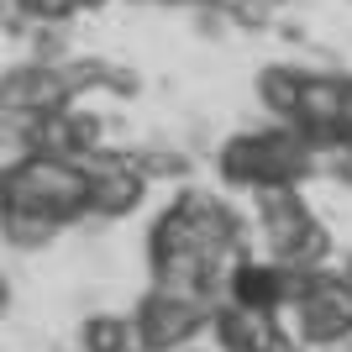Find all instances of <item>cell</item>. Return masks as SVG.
I'll return each instance as SVG.
<instances>
[{
  "label": "cell",
  "instance_id": "obj_17",
  "mask_svg": "<svg viewBox=\"0 0 352 352\" xmlns=\"http://www.w3.org/2000/svg\"><path fill=\"white\" fill-rule=\"evenodd\" d=\"M132 6H168V0H132Z\"/></svg>",
  "mask_w": 352,
  "mask_h": 352
},
{
  "label": "cell",
  "instance_id": "obj_12",
  "mask_svg": "<svg viewBox=\"0 0 352 352\" xmlns=\"http://www.w3.org/2000/svg\"><path fill=\"white\" fill-rule=\"evenodd\" d=\"M300 79H305V74L284 69V63H274V69L258 74V100H263L268 116L294 121V111H300Z\"/></svg>",
  "mask_w": 352,
  "mask_h": 352
},
{
  "label": "cell",
  "instance_id": "obj_4",
  "mask_svg": "<svg viewBox=\"0 0 352 352\" xmlns=\"http://www.w3.org/2000/svg\"><path fill=\"white\" fill-rule=\"evenodd\" d=\"M216 321V300L210 294H174V289H153L137 305V326H142V352H168L195 342L206 326Z\"/></svg>",
  "mask_w": 352,
  "mask_h": 352
},
{
  "label": "cell",
  "instance_id": "obj_16",
  "mask_svg": "<svg viewBox=\"0 0 352 352\" xmlns=\"http://www.w3.org/2000/svg\"><path fill=\"white\" fill-rule=\"evenodd\" d=\"M168 352H206V347H190V342H184V347H168Z\"/></svg>",
  "mask_w": 352,
  "mask_h": 352
},
{
  "label": "cell",
  "instance_id": "obj_2",
  "mask_svg": "<svg viewBox=\"0 0 352 352\" xmlns=\"http://www.w3.org/2000/svg\"><path fill=\"white\" fill-rule=\"evenodd\" d=\"M0 206L43 210L53 221L89 216V168L79 158H53V153H27L0 174Z\"/></svg>",
  "mask_w": 352,
  "mask_h": 352
},
{
  "label": "cell",
  "instance_id": "obj_7",
  "mask_svg": "<svg viewBox=\"0 0 352 352\" xmlns=\"http://www.w3.org/2000/svg\"><path fill=\"white\" fill-rule=\"evenodd\" d=\"M74 105V85L63 63H16L0 79V111L6 116H47V111H69Z\"/></svg>",
  "mask_w": 352,
  "mask_h": 352
},
{
  "label": "cell",
  "instance_id": "obj_18",
  "mask_svg": "<svg viewBox=\"0 0 352 352\" xmlns=\"http://www.w3.org/2000/svg\"><path fill=\"white\" fill-rule=\"evenodd\" d=\"M342 274H347V279H352V258H347V268H342Z\"/></svg>",
  "mask_w": 352,
  "mask_h": 352
},
{
  "label": "cell",
  "instance_id": "obj_14",
  "mask_svg": "<svg viewBox=\"0 0 352 352\" xmlns=\"http://www.w3.org/2000/svg\"><path fill=\"white\" fill-rule=\"evenodd\" d=\"M105 0H79V11H100Z\"/></svg>",
  "mask_w": 352,
  "mask_h": 352
},
{
  "label": "cell",
  "instance_id": "obj_5",
  "mask_svg": "<svg viewBox=\"0 0 352 352\" xmlns=\"http://www.w3.org/2000/svg\"><path fill=\"white\" fill-rule=\"evenodd\" d=\"M294 331L305 347H342L352 337V279L321 268L310 289L294 300Z\"/></svg>",
  "mask_w": 352,
  "mask_h": 352
},
{
  "label": "cell",
  "instance_id": "obj_1",
  "mask_svg": "<svg viewBox=\"0 0 352 352\" xmlns=\"http://www.w3.org/2000/svg\"><path fill=\"white\" fill-rule=\"evenodd\" d=\"M316 168V142L300 126H268V132H236L221 142L216 153V174L232 190H279V184H300Z\"/></svg>",
  "mask_w": 352,
  "mask_h": 352
},
{
  "label": "cell",
  "instance_id": "obj_10",
  "mask_svg": "<svg viewBox=\"0 0 352 352\" xmlns=\"http://www.w3.org/2000/svg\"><path fill=\"white\" fill-rule=\"evenodd\" d=\"M79 352H142L137 316H85L79 321Z\"/></svg>",
  "mask_w": 352,
  "mask_h": 352
},
{
  "label": "cell",
  "instance_id": "obj_11",
  "mask_svg": "<svg viewBox=\"0 0 352 352\" xmlns=\"http://www.w3.org/2000/svg\"><path fill=\"white\" fill-rule=\"evenodd\" d=\"M0 232L16 252H43L53 248V236L63 232V221L43 216V210H21V206H0Z\"/></svg>",
  "mask_w": 352,
  "mask_h": 352
},
{
  "label": "cell",
  "instance_id": "obj_3",
  "mask_svg": "<svg viewBox=\"0 0 352 352\" xmlns=\"http://www.w3.org/2000/svg\"><path fill=\"white\" fill-rule=\"evenodd\" d=\"M258 226H263L268 258H279V263L321 268L331 258V232L316 221V210L300 200L294 184H279V190L258 195Z\"/></svg>",
  "mask_w": 352,
  "mask_h": 352
},
{
  "label": "cell",
  "instance_id": "obj_20",
  "mask_svg": "<svg viewBox=\"0 0 352 352\" xmlns=\"http://www.w3.org/2000/svg\"><path fill=\"white\" fill-rule=\"evenodd\" d=\"M274 6H289V0H274Z\"/></svg>",
  "mask_w": 352,
  "mask_h": 352
},
{
  "label": "cell",
  "instance_id": "obj_15",
  "mask_svg": "<svg viewBox=\"0 0 352 352\" xmlns=\"http://www.w3.org/2000/svg\"><path fill=\"white\" fill-rule=\"evenodd\" d=\"M300 347H305V342H300ZM300 347H294V342H284V347H268V352H300Z\"/></svg>",
  "mask_w": 352,
  "mask_h": 352
},
{
  "label": "cell",
  "instance_id": "obj_6",
  "mask_svg": "<svg viewBox=\"0 0 352 352\" xmlns=\"http://www.w3.org/2000/svg\"><path fill=\"white\" fill-rule=\"evenodd\" d=\"M85 168H89V216L95 221H121L147 200V174L132 163V153L95 147L85 158Z\"/></svg>",
  "mask_w": 352,
  "mask_h": 352
},
{
  "label": "cell",
  "instance_id": "obj_9",
  "mask_svg": "<svg viewBox=\"0 0 352 352\" xmlns=\"http://www.w3.org/2000/svg\"><path fill=\"white\" fill-rule=\"evenodd\" d=\"M210 331H216V347H221V352H268V347L294 342L289 331L279 326V310L242 305V300H221Z\"/></svg>",
  "mask_w": 352,
  "mask_h": 352
},
{
  "label": "cell",
  "instance_id": "obj_19",
  "mask_svg": "<svg viewBox=\"0 0 352 352\" xmlns=\"http://www.w3.org/2000/svg\"><path fill=\"white\" fill-rule=\"evenodd\" d=\"M331 352H352V347H331Z\"/></svg>",
  "mask_w": 352,
  "mask_h": 352
},
{
  "label": "cell",
  "instance_id": "obj_13",
  "mask_svg": "<svg viewBox=\"0 0 352 352\" xmlns=\"http://www.w3.org/2000/svg\"><path fill=\"white\" fill-rule=\"evenodd\" d=\"M132 163L147 179H190V168H195L179 147H142V153H132Z\"/></svg>",
  "mask_w": 352,
  "mask_h": 352
},
{
  "label": "cell",
  "instance_id": "obj_8",
  "mask_svg": "<svg viewBox=\"0 0 352 352\" xmlns=\"http://www.w3.org/2000/svg\"><path fill=\"white\" fill-rule=\"evenodd\" d=\"M347 85L352 79H337V74H305V79H300V111H294L289 126H300L316 147H342Z\"/></svg>",
  "mask_w": 352,
  "mask_h": 352
}]
</instances>
